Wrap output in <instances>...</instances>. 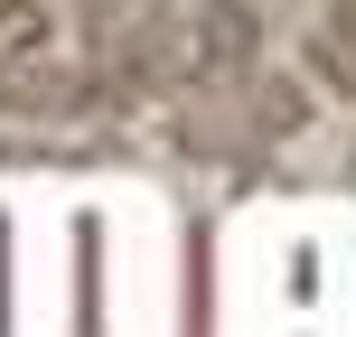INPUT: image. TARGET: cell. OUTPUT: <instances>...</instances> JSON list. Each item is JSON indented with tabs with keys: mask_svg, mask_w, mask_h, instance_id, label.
Returning <instances> with one entry per match:
<instances>
[{
	"mask_svg": "<svg viewBox=\"0 0 356 337\" xmlns=\"http://www.w3.org/2000/svg\"><path fill=\"white\" fill-rule=\"evenodd\" d=\"M85 19H94V38L113 47V28H104V19H113V0H85Z\"/></svg>",
	"mask_w": 356,
	"mask_h": 337,
	"instance_id": "5",
	"label": "cell"
},
{
	"mask_svg": "<svg viewBox=\"0 0 356 337\" xmlns=\"http://www.w3.org/2000/svg\"><path fill=\"white\" fill-rule=\"evenodd\" d=\"M347 188H356V150H347Z\"/></svg>",
	"mask_w": 356,
	"mask_h": 337,
	"instance_id": "7",
	"label": "cell"
},
{
	"mask_svg": "<svg viewBox=\"0 0 356 337\" xmlns=\"http://www.w3.org/2000/svg\"><path fill=\"white\" fill-rule=\"evenodd\" d=\"M309 113H319V104H309V85H300L291 66L244 75V131H253V141H300Z\"/></svg>",
	"mask_w": 356,
	"mask_h": 337,
	"instance_id": "1",
	"label": "cell"
},
{
	"mask_svg": "<svg viewBox=\"0 0 356 337\" xmlns=\"http://www.w3.org/2000/svg\"><path fill=\"white\" fill-rule=\"evenodd\" d=\"M19 113L29 122H75V113H94V75L85 66H29L19 75Z\"/></svg>",
	"mask_w": 356,
	"mask_h": 337,
	"instance_id": "2",
	"label": "cell"
},
{
	"mask_svg": "<svg viewBox=\"0 0 356 337\" xmlns=\"http://www.w3.org/2000/svg\"><path fill=\"white\" fill-rule=\"evenodd\" d=\"M0 113H19V75L10 66H0Z\"/></svg>",
	"mask_w": 356,
	"mask_h": 337,
	"instance_id": "6",
	"label": "cell"
},
{
	"mask_svg": "<svg viewBox=\"0 0 356 337\" xmlns=\"http://www.w3.org/2000/svg\"><path fill=\"white\" fill-rule=\"evenodd\" d=\"M47 28H56V19H47V0H0V66H10V75H29L38 56H47Z\"/></svg>",
	"mask_w": 356,
	"mask_h": 337,
	"instance_id": "3",
	"label": "cell"
},
{
	"mask_svg": "<svg viewBox=\"0 0 356 337\" xmlns=\"http://www.w3.org/2000/svg\"><path fill=\"white\" fill-rule=\"evenodd\" d=\"M216 10H225V0H150V28H160V38H197Z\"/></svg>",
	"mask_w": 356,
	"mask_h": 337,
	"instance_id": "4",
	"label": "cell"
}]
</instances>
